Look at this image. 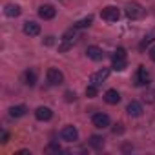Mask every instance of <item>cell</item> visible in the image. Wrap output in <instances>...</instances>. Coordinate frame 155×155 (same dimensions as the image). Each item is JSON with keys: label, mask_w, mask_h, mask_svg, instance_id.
I'll return each instance as SVG.
<instances>
[{"label": "cell", "mask_w": 155, "mask_h": 155, "mask_svg": "<svg viewBox=\"0 0 155 155\" xmlns=\"http://www.w3.org/2000/svg\"><path fill=\"white\" fill-rule=\"evenodd\" d=\"M126 66H128L126 49H124V48H117V51H115L113 57H111V68H113L115 71H122V69H126Z\"/></svg>", "instance_id": "1"}, {"label": "cell", "mask_w": 155, "mask_h": 155, "mask_svg": "<svg viewBox=\"0 0 155 155\" xmlns=\"http://www.w3.org/2000/svg\"><path fill=\"white\" fill-rule=\"evenodd\" d=\"M146 15V9L140 6V4H137V2H130L128 6H126V17L128 18H131V20H139V18H142Z\"/></svg>", "instance_id": "2"}, {"label": "cell", "mask_w": 155, "mask_h": 155, "mask_svg": "<svg viewBox=\"0 0 155 155\" xmlns=\"http://www.w3.org/2000/svg\"><path fill=\"white\" fill-rule=\"evenodd\" d=\"M75 38H77V28L73 26L71 29H68L62 37V44L58 46V51H68L73 44H75Z\"/></svg>", "instance_id": "3"}, {"label": "cell", "mask_w": 155, "mask_h": 155, "mask_svg": "<svg viewBox=\"0 0 155 155\" xmlns=\"http://www.w3.org/2000/svg\"><path fill=\"white\" fill-rule=\"evenodd\" d=\"M101 17H102V20H106V22H117V20L120 18V11H119V8H115V6H106V8L101 11Z\"/></svg>", "instance_id": "4"}, {"label": "cell", "mask_w": 155, "mask_h": 155, "mask_svg": "<svg viewBox=\"0 0 155 155\" xmlns=\"http://www.w3.org/2000/svg\"><path fill=\"white\" fill-rule=\"evenodd\" d=\"M46 79H48V84H51V86H58V84L64 82V75H62L60 69H57V68H49L48 73H46Z\"/></svg>", "instance_id": "5"}, {"label": "cell", "mask_w": 155, "mask_h": 155, "mask_svg": "<svg viewBox=\"0 0 155 155\" xmlns=\"http://www.w3.org/2000/svg\"><path fill=\"white\" fill-rule=\"evenodd\" d=\"M60 137L66 142H75V140H79V131H77L75 126H64L60 131Z\"/></svg>", "instance_id": "6"}, {"label": "cell", "mask_w": 155, "mask_h": 155, "mask_svg": "<svg viewBox=\"0 0 155 155\" xmlns=\"http://www.w3.org/2000/svg\"><path fill=\"white\" fill-rule=\"evenodd\" d=\"M91 122H93V126H95V128L104 130V128H108V126H110V115H108V113L99 111V113H95V115H93Z\"/></svg>", "instance_id": "7"}, {"label": "cell", "mask_w": 155, "mask_h": 155, "mask_svg": "<svg viewBox=\"0 0 155 155\" xmlns=\"http://www.w3.org/2000/svg\"><path fill=\"white\" fill-rule=\"evenodd\" d=\"M135 84H137V86H148V84H150V73L146 71L144 66H139V68H137V73H135Z\"/></svg>", "instance_id": "8"}, {"label": "cell", "mask_w": 155, "mask_h": 155, "mask_svg": "<svg viewBox=\"0 0 155 155\" xmlns=\"http://www.w3.org/2000/svg\"><path fill=\"white\" fill-rule=\"evenodd\" d=\"M108 75H110V69L108 68H102V69H99V71H95L93 75H91V84H95V86H101L106 79H108Z\"/></svg>", "instance_id": "9"}, {"label": "cell", "mask_w": 155, "mask_h": 155, "mask_svg": "<svg viewBox=\"0 0 155 155\" xmlns=\"http://www.w3.org/2000/svg\"><path fill=\"white\" fill-rule=\"evenodd\" d=\"M55 15H57V9L53 6H49V4H44V6L38 8V17L44 18V20H51Z\"/></svg>", "instance_id": "10"}, {"label": "cell", "mask_w": 155, "mask_h": 155, "mask_svg": "<svg viewBox=\"0 0 155 155\" xmlns=\"http://www.w3.org/2000/svg\"><path fill=\"white\" fill-rule=\"evenodd\" d=\"M86 55H88V58H91V60H95V62H99V60L104 58V51H102L101 48H97V46H90V48L86 49Z\"/></svg>", "instance_id": "11"}, {"label": "cell", "mask_w": 155, "mask_h": 155, "mask_svg": "<svg viewBox=\"0 0 155 155\" xmlns=\"http://www.w3.org/2000/svg\"><path fill=\"white\" fill-rule=\"evenodd\" d=\"M126 111H128L130 117H140V115H142V104L137 102V101H131V102L128 104Z\"/></svg>", "instance_id": "12"}, {"label": "cell", "mask_w": 155, "mask_h": 155, "mask_svg": "<svg viewBox=\"0 0 155 155\" xmlns=\"http://www.w3.org/2000/svg\"><path fill=\"white\" fill-rule=\"evenodd\" d=\"M35 117H37L38 120H49V119L53 117V111H51V108H48V106H40V108L35 110Z\"/></svg>", "instance_id": "13"}, {"label": "cell", "mask_w": 155, "mask_h": 155, "mask_svg": "<svg viewBox=\"0 0 155 155\" xmlns=\"http://www.w3.org/2000/svg\"><path fill=\"white\" fill-rule=\"evenodd\" d=\"M22 82H24L26 86L33 88V86L37 84V73H35L33 69H26V71H24V75H22Z\"/></svg>", "instance_id": "14"}, {"label": "cell", "mask_w": 155, "mask_h": 155, "mask_svg": "<svg viewBox=\"0 0 155 155\" xmlns=\"http://www.w3.org/2000/svg\"><path fill=\"white\" fill-rule=\"evenodd\" d=\"M104 101H106L108 104H119V102H120V93H119L117 90H108V91L104 93Z\"/></svg>", "instance_id": "15"}, {"label": "cell", "mask_w": 155, "mask_h": 155, "mask_svg": "<svg viewBox=\"0 0 155 155\" xmlns=\"http://www.w3.org/2000/svg\"><path fill=\"white\" fill-rule=\"evenodd\" d=\"M24 33L29 35V37H37L40 33V26L37 22H26L24 24Z\"/></svg>", "instance_id": "16"}, {"label": "cell", "mask_w": 155, "mask_h": 155, "mask_svg": "<svg viewBox=\"0 0 155 155\" xmlns=\"http://www.w3.org/2000/svg\"><path fill=\"white\" fill-rule=\"evenodd\" d=\"M28 111V108L24 104H18V106H11L9 108V117L11 119H18V117H24Z\"/></svg>", "instance_id": "17"}, {"label": "cell", "mask_w": 155, "mask_h": 155, "mask_svg": "<svg viewBox=\"0 0 155 155\" xmlns=\"http://www.w3.org/2000/svg\"><path fill=\"white\" fill-rule=\"evenodd\" d=\"M4 13H6L8 17L15 18V17H18V15H20V6H17V4H8V6L4 8Z\"/></svg>", "instance_id": "18"}, {"label": "cell", "mask_w": 155, "mask_h": 155, "mask_svg": "<svg viewBox=\"0 0 155 155\" xmlns=\"http://www.w3.org/2000/svg\"><path fill=\"white\" fill-rule=\"evenodd\" d=\"M90 146L95 148V150H101V148L104 146V139H102L101 135H91V137H90Z\"/></svg>", "instance_id": "19"}, {"label": "cell", "mask_w": 155, "mask_h": 155, "mask_svg": "<svg viewBox=\"0 0 155 155\" xmlns=\"http://www.w3.org/2000/svg\"><path fill=\"white\" fill-rule=\"evenodd\" d=\"M91 22H93V17H86V18H82L79 22H75V28L77 29H84V28H90Z\"/></svg>", "instance_id": "20"}, {"label": "cell", "mask_w": 155, "mask_h": 155, "mask_svg": "<svg viewBox=\"0 0 155 155\" xmlns=\"http://www.w3.org/2000/svg\"><path fill=\"white\" fill-rule=\"evenodd\" d=\"M153 40H155V29H153L151 33H148V35L142 38V42H140V49H144V48H146L150 42H153Z\"/></svg>", "instance_id": "21"}, {"label": "cell", "mask_w": 155, "mask_h": 155, "mask_svg": "<svg viewBox=\"0 0 155 155\" xmlns=\"http://www.w3.org/2000/svg\"><path fill=\"white\" fill-rule=\"evenodd\" d=\"M99 86H95V84H90L88 88H86V97L88 99H93V97H97V93H99V90H97Z\"/></svg>", "instance_id": "22"}, {"label": "cell", "mask_w": 155, "mask_h": 155, "mask_svg": "<svg viewBox=\"0 0 155 155\" xmlns=\"http://www.w3.org/2000/svg\"><path fill=\"white\" fill-rule=\"evenodd\" d=\"M64 97H66V101H68V102H73V101L77 99L75 91H66V93H64Z\"/></svg>", "instance_id": "23"}, {"label": "cell", "mask_w": 155, "mask_h": 155, "mask_svg": "<svg viewBox=\"0 0 155 155\" xmlns=\"http://www.w3.org/2000/svg\"><path fill=\"white\" fill-rule=\"evenodd\" d=\"M48 151H60V146L58 144H49L48 146Z\"/></svg>", "instance_id": "24"}, {"label": "cell", "mask_w": 155, "mask_h": 155, "mask_svg": "<svg viewBox=\"0 0 155 155\" xmlns=\"http://www.w3.org/2000/svg\"><path fill=\"white\" fill-rule=\"evenodd\" d=\"M122 131H124L122 124H115V128H113V133H122Z\"/></svg>", "instance_id": "25"}, {"label": "cell", "mask_w": 155, "mask_h": 155, "mask_svg": "<svg viewBox=\"0 0 155 155\" xmlns=\"http://www.w3.org/2000/svg\"><path fill=\"white\" fill-rule=\"evenodd\" d=\"M53 42H55V37H46V40H44V44H46V46H51Z\"/></svg>", "instance_id": "26"}, {"label": "cell", "mask_w": 155, "mask_h": 155, "mask_svg": "<svg viewBox=\"0 0 155 155\" xmlns=\"http://www.w3.org/2000/svg\"><path fill=\"white\" fill-rule=\"evenodd\" d=\"M150 58H151V60L155 62V46H153V48L150 49Z\"/></svg>", "instance_id": "27"}]
</instances>
